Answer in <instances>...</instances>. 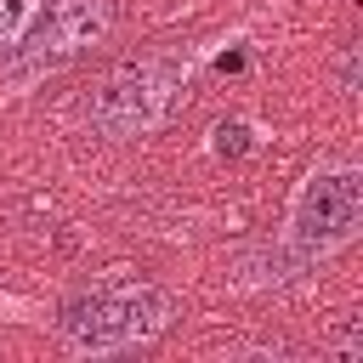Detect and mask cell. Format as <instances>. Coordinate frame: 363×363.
<instances>
[{"label": "cell", "instance_id": "6", "mask_svg": "<svg viewBox=\"0 0 363 363\" xmlns=\"http://www.w3.org/2000/svg\"><path fill=\"white\" fill-rule=\"evenodd\" d=\"M216 153H221V159H244V153H250V125H244V119L216 125Z\"/></svg>", "mask_w": 363, "mask_h": 363}, {"label": "cell", "instance_id": "7", "mask_svg": "<svg viewBox=\"0 0 363 363\" xmlns=\"http://www.w3.org/2000/svg\"><path fill=\"white\" fill-rule=\"evenodd\" d=\"M340 85H346V91L357 85V45H346V57H340Z\"/></svg>", "mask_w": 363, "mask_h": 363}, {"label": "cell", "instance_id": "8", "mask_svg": "<svg viewBox=\"0 0 363 363\" xmlns=\"http://www.w3.org/2000/svg\"><path fill=\"white\" fill-rule=\"evenodd\" d=\"M221 74H244V51H227L221 57Z\"/></svg>", "mask_w": 363, "mask_h": 363}, {"label": "cell", "instance_id": "2", "mask_svg": "<svg viewBox=\"0 0 363 363\" xmlns=\"http://www.w3.org/2000/svg\"><path fill=\"white\" fill-rule=\"evenodd\" d=\"M176 91H182V68L164 62V57H142V62H119L108 79H96L79 113H85V125L96 136L125 142V136L153 130L170 113Z\"/></svg>", "mask_w": 363, "mask_h": 363}, {"label": "cell", "instance_id": "1", "mask_svg": "<svg viewBox=\"0 0 363 363\" xmlns=\"http://www.w3.org/2000/svg\"><path fill=\"white\" fill-rule=\"evenodd\" d=\"M170 295L159 284H102V289H85L62 306L57 329H62V346L68 352H130V346H147L153 335H164L170 323Z\"/></svg>", "mask_w": 363, "mask_h": 363}, {"label": "cell", "instance_id": "4", "mask_svg": "<svg viewBox=\"0 0 363 363\" xmlns=\"http://www.w3.org/2000/svg\"><path fill=\"white\" fill-rule=\"evenodd\" d=\"M34 23H40V28L23 34L28 45H23V57H17V68H28V74L62 68L68 57L91 51V45L113 28V6H108V0H45Z\"/></svg>", "mask_w": 363, "mask_h": 363}, {"label": "cell", "instance_id": "3", "mask_svg": "<svg viewBox=\"0 0 363 363\" xmlns=\"http://www.w3.org/2000/svg\"><path fill=\"white\" fill-rule=\"evenodd\" d=\"M357 221H363V176H357L352 164L312 170V182H306L301 199H295L289 261H295V267H312L318 255L352 244V238H357Z\"/></svg>", "mask_w": 363, "mask_h": 363}, {"label": "cell", "instance_id": "5", "mask_svg": "<svg viewBox=\"0 0 363 363\" xmlns=\"http://www.w3.org/2000/svg\"><path fill=\"white\" fill-rule=\"evenodd\" d=\"M40 6H45V0H0V51L23 45V34L34 28Z\"/></svg>", "mask_w": 363, "mask_h": 363}]
</instances>
